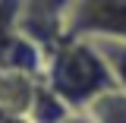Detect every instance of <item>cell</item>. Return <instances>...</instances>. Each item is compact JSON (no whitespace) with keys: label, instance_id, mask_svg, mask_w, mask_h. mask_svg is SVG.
<instances>
[{"label":"cell","instance_id":"4","mask_svg":"<svg viewBox=\"0 0 126 123\" xmlns=\"http://www.w3.org/2000/svg\"><path fill=\"white\" fill-rule=\"evenodd\" d=\"M98 47V54H101V60L107 63V73L113 79V85L117 88H123L126 92V41H92Z\"/></svg>","mask_w":126,"mask_h":123},{"label":"cell","instance_id":"1","mask_svg":"<svg viewBox=\"0 0 126 123\" xmlns=\"http://www.w3.org/2000/svg\"><path fill=\"white\" fill-rule=\"evenodd\" d=\"M50 79L47 85L60 95L69 107H88L94 98L107 88H117L107 73V63L101 60L98 47L92 41H66L63 47H54L50 54Z\"/></svg>","mask_w":126,"mask_h":123},{"label":"cell","instance_id":"5","mask_svg":"<svg viewBox=\"0 0 126 123\" xmlns=\"http://www.w3.org/2000/svg\"><path fill=\"white\" fill-rule=\"evenodd\" d=\"M0 123H32V120H25V117H0Z\"/></svg>","mask_w":126,"mask_h":123},{"label":"cell","instance_id":"3","mask_svg":"<svg viewBox=\"0 0 126 123\" xmlns=\"http://www.w3.org/2000/svg\"><path fill=\"white\" fill-rule=\"evenodd\" d=\"M85 120L92 123H126V92L107 88L85 107Z\"/></svg>","mask_w":126,"mask_h":123},{"label":"cell","instance_id":"2","mask_svg":"<svg viewBox=\"0 0 126 123\" xmlns=\"http://www.w3.org/2000/svg\"><path fill=\"white\" fill-rule=\"evenodd\" d=\"M66 35L73 41H126V0H73Z\"/></svg>","mask_w":126,"mask_h":123}]
</instances>
